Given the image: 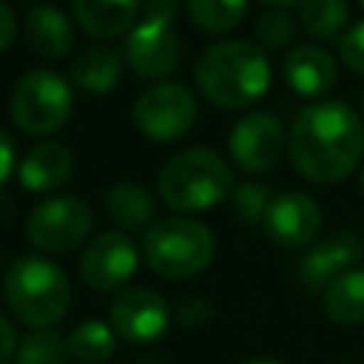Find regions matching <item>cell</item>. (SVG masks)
Wrapping results in <instances>:
<instances>
[{
	"label": "cell",
	"instance_id": "22",
	"mask_svg": "<svg viewBox=\"0 0 364 364\" xmlns=\"http://www.w3.org/2000/svg\"><path fill=\"white\" fill-rule=\"evenodd\" d=\"M68 353L85 364H102L117 353V333L100 318H85L68 333Z\"/></svg>",
	"mask_w": 364,
	"mask_h": 364
},
{
	"label": "cell",
	"instance_id": "19",
	"mask_svg": "<svg viewBox=\"0 0 364 364\" xmlns=\"http://www.w3.org/2000/svg\"><path fill=\"white\" fill-rule=\"evenodd\" d=\"M122 77V54L111 46H88L71 65V80L85 94H111Z\"/></svg>",
	"mask_w": 364,
	"mask_h": 364
},
{
	"label": "cell",
	"instance_id": "31",
	"mask_svg": "<svg viewBox=\"0 0 364 364\" xmlns=\"http://www.w3.org/2000/svg\"><path fill=\"white\" fill-rule=\"evenodd\" d=\"M14 355H17V333L9 316L0 310V364H11Z\"/></svg>",
	"mask_w": 364,
	"mask_h": 364
},
{
	"label": "cell",
	"instance_id": "1",
	"mask_svg": "<svg viewBox=\"0 0 364 364\" xmlns=\"http://www.w3.org/2000/svg\"><path fill=\"white\" fill-rule=\"evenodd\" d=\"M287 154L304 179L336 185L347 179L364 156V122L344 100L313 102L293 119Z\"/></svg>",
	"mask_w": 364,
	"mask_h": 364
},
{
	"label": "cell",
	"instance_id": "12",
	"mask_svg": "<svg viewBox=\"0 0 364 364\" xmlns=\"http://www.w3.org/2000/svg\"><path fill=\"white\" fill-rule=\"evenodd\" d=\"M171 324L168 301L151 287H128L111 304V327L131 344H148L165 336Z\"/></svg>",
	"mask_w": 364,
	"mask_h": 364
},
{
	"label": "cell",
	"instance_id": "29",
	"mask_svg": "<svg viewBox=\"0 0 364 364\" xmlns=\"http://www.w3.org/2000/svg\"><path fill=\"white\" fill-rule=\"evenodd\" d=\"M210 318H213V307L202 296H188L176 304V321L188 330H199V327L210 324Z\"/></svg>",
	"mask_w": 364,
	"mask_h": 364
},
{
	"label": "cell",
	"instance_id": "17",
	"mask_svg": "<svg viewBox=\"0 0 364 364\" xmlns=\"http://www.w3.org/2000/svg\"><path fill=\"white\" fill-rule=\"evenodd\" d=\"M26 46L31 54L43 57V60H60L71 51L74 46V26L65 17V11H60L57 6H34L26 14Z\"/></svg>",
	"mask_w": 364,
	"mask_h": 364
},
{
	"label": "cell",
	"instance_id": "9",
	"mask_svg": "<svg viewBox=\"0 0 364 364\" xmlns=\"http://www.w3.org/2000/svg\"><path fill=\"white\" fill-rule=\"evenodd\" d=\"M287 148L284 122L273 111H250L245 114L228 136V151L236 168L245 173H267L279 165Z\"/></svg>",
	"mask_w": 364,
	"mask_h": 364
},
{
	"label": "cell",
	"instance_id": "28",
	"mask_svg": "<svg viewBox=\"0 0 364 364\" xmlns=\"http://www.w3.org/2000/svg\"><path fill=\"white\" fill-rule=\"evenodd\" d=\"M338 54L344 60V65L355 74H364V20L353 23L338 43Z\"/></svg>",
	"mask_w": 364,
	"mask_h": 364
},
{
	"label": "cell",
	"instance_id": "2",
	"mask_svg": "<svg viewBox=\"0 0 364 364\" xmlns=\"http://www.w3.org/2000/svg\"><path fill=\"white\" fill-rule=\"evenodd\" d=\"M193 80L208 102L219 108H245L264 97L270 85V63L256 43L225 40L199 54Z\"/></svg>",
	"mask_w": 364,
	"mask_h": 364
},
{
	"label": "cell",
	"instance_id": "39",
	"mask_svg": "<svg viewBox=\"0 0 364 364\" xmlns=\"http://www.w3.org/2000/svg\"><path fill=\"white\" fill-rule=\"evenodd\" d=\"M0 267H3V259H0Z\"/></svg>",
	"mask_w": 364,
	"mask_h": 364
},
{
	"label": "cell",
	"instance_id": "18",
	"mask_svg": "<svg viewBox=\"0 0 364 364\" xmlns=\"http://www.w3.org/2000/svg\"><path fill=\"white\" fill-rule=\"evenodd\" d=\"M74 23L97 40H114L134 28L139 0H71Z\"/></svg>",
	"mask_w": 364,
	"mask_h": 364
},
{
	"label": "cell",
	"instance_id": "20",
	"mask_svg": "<svg viewBox=\"0 0 364 364\" xmlns=\"http://www.w3.org/2000/svg\"><path fill=\"white\" fill-rule=\"evenodd\" d=\"M105 210H108L111 222L117 228H122V233H125V230L151 228L154 216H156V202L145 185H139L134 179H122V182H114L108 188Z\"/></svg>",
	"mask_w": 364,
	"mask_h": 364
},
{
	"label": "cell",
	"instance_id": "15",
	"mask_svg": "<svg viewBox=\"0 0 364 364\" xmlns=\"http://www.w3.org/2000/svg\"><path fill=\"white\" fill-rule=\"evenodd\" d=\"M284 82L299 97H321L336 85V60L321 46H293L282 65Z\"/></svg>",
	"mask_w": 364,
	"mask_h": 364
},
{
	"label": "cell",
	"instance_id": "3",
	"mask_svg": "<svg viewBox=\"0 0 364 364\" xmlns=\"http://www.w3.org/2000/svg\"><path fill=\"white\" fill-rule=\"evenodd\" d=\"M3 299L20 324L28 330H43L54 327L65 316L71 304V284L65 270L48 256L23 253L3 276Z\"/></svg>",
	"mask_w": 364,
	"mask_h": 364
},
{
	"label": "cell",
	"instance_id": "13",
	"mask_svg": "<svg viewBox=\"0 0 364 364\" xmlns=\"http://www.w3.org/2000/svg\"><path fill=\"white\" fill-rule=\"evenodd\" d=\"M361 256L364 239L355 230H336L307 247V253L299 259V279L307 290H324L347 270H355Z\"/></svg>",
	"mask_w": 364,
	"mask_h": 364
},
{
	"label": "cell",
	"instance_id": "14",
	"mask_svg": "<svg viewBox=\"0 0 364 364\" xmlns=\"http://www.w3.org/2000/svg\"><path fill=\"white\" fill-rule=\"evenodd\" d=\"M262 228L279 247H307L321 228V210L313 196L287 191L273 196Z\"/></svg>",
	"mask_w": 364,
	"mask_h": 364
},
{
	"label": "cell",
	"instance_id": "23",
	"mask_svg": "<svg viewBox=\"0 0 364 364\" xmlns=\"http://www.w3.org/2000/svg\"><path fill=\"white\" fill-rule=\"evenodd\" d=\"M350 17L347 0H301L299 3V20L304 31L316 40H333L344 31Z\"/></svg>",
	"mask_w": 364,
	"mask_h": 364
},
{
	"label": "cell",
	"instance_id": "33",
	"mask_svg": "<svg viewBox=\"0 0 364 364\" xmlns=\"http://www.w3.org/2000/svg\"><path fill=\"white\" fill-rule=\"evenodd\" d=\"M17 34V20H14V11L6 0H0V51H6L11 46Z\"/></svg>",
	"mask_w": 364,
	"mask_h": 364
},
{
	"label": "cell",
	"instance_id": "8",
	"mask_svg": "<svg viewBox=\"0 0 364 364\" xmlns=\"http://www.w3.org/2000/svg\"><path fill=\"white\" fill-rule=\"evenodd\" d=\"M196 122V97L182 82H156L134 102V125L151 142H176Z\"/></svg>",
	"mask_w": 364,
	"mask_h": 364
},
{
	"label": "cell",
	"instance_id": "37",
	"mask_svg": "<svg viewBox=\"0 0 364 364\" xmlns=\"http://www.w3.org/2000/svg\"><path fill=\"white\" fill-rule=\"evenodd\" d=\"M361 191H364V171H361Z\"/></svg>",
	"mask_w": 364,
	"mask_h": 364
},
{
	"label": "cell",
	"instance_id": "11",
	"mask_svg": "<svg viewBox=\"0 0 364 364\" xmlns=\"http://www.w3.org/2000/svg\"><path fill=\"white\" fill-rule=\"evenodd\" d=\"M139 253L134 239L122 230H105L94 236L80 256V276L97 293H111L125 287V282L136 273Z\"/></svg>",
	"mask_w": 364,
	"mask_h": 364
},
{
	"label": "cell",
	"instance_id": "25",
	"mask_svg": "<svg viewBox=\"0 0 364 364\" xmlns=\"http://www.w3.org/2000/svg\"><path fill=\"white\" fill-rule=\"evenodd\" d=\"M188 11L202 31L228 34L247 14V0H188Z\"/></svg>",
	"mask_w": 364,
	"mask_h": 364
},
{
	"label": "cell",
	"instance_id": "5",
	"mask_svg": "<svg viewBox=\"0 0 364 364\" xmlns=\"http://www.w3.org/2000/svg\"><path fill=\"white\" fill-rule=\"evenodd\" d=\"M142 253L148 267L162 279H191L202 273L216 253L210 228L191 216H168L145 230Z\"/></svg>",
	"mask_w": 364,
	"mask_h": 364
},
{
	"label": "cell",
	"instance_id": "4",
	"mask_svg": "<svg viewBox=\"0 0 364 364\" xmlns=\"http://www.w3.org/2000/svg\"><path fill=\"white\" fill-rule=\"evenodd\" d=\"M159 199L179 213L208 210L233 196V171L210 148H185L173 154L156 176Z\"/></svg>",
	"mask_w": 364,
	"mask_h": 364
},
{
	"label": "cell",
	"instance_id": "7",
	"mask_svg": "<svg viewBox=\"0 0 364 364\" xmlns=\"http://www.w3.org/2000/svg\"><path fill=\"white\" fill-rule=\"evenodd\" d=\"M94 228V213L80 196H51L40 202L26 222L28 242L43 253H71Z\"/></svg>",
	"mask_w": 364,
	"mask_h": 364
},
{
	"label": "cell",
	"instance_id": "38",
	"mask_svg": "<svg viewBox=\"0 0 364 364\" xmlns=\"http://www.w3.org/2000/svg\"><path fill=\"white\" fill-rule=\"evenodd\" d=\"M358 6H361V9H364V0H358Z\"/></svg>",
	"mask_w": 364,
	"mask_h": 364
},
{
	"label": "cell",
	"instance_id": "24",
	"mask_svg": "<svg viewBox=\"0 0 364 364\" xmlns=\"http://www.w3.org/2000/svg\"><path fill=\"white\" fill-rule=\"evenodd\" d=\"M68 338L54 327H43L28 330L17 341L14 364H68Z\"/></svg>",
	"mask_w": 364,
	"mask_h": 364
},
{
	"label": "cell",
	"instance_id": "26",
	"mask_svg": "<svg viewBox=\"0 0 364 364\" xmlns=\"http://www.w3.org/2000/svg\"><path fill=\"white\" fill-rule=\"evenodd\" d=\"M253 34H256V46L262 51L264 48L267 51H282L296 37V20L284 9H273V11H267V14H262L256 20Z\"/></svg>",
	"mask_w": 364,
	"mask_h": 364
},
{
	"label": "cell",
	"instance_id": "6",
	"mask_svg": "<svg viewBox=\"0 0 364 364\" xmlns=\"http://www.w3.org/2000/svg\"><path fill=\"white\" fill-rule=\"evenodd\" d=\"M74 111V91L65 77L34 68L23 74L9 97V114L14 125L28 136H48L57 134Z\"/></svg>",
	"mask_w": 364,
	"mask_h": 364
},
{
	"label": "cell",
	"instance_id": "36",
	"mask_svg": "<svg viewBox=\"0 0 364 364\" xmlns=\"http://www.w3.org/2000/svg\"><path fill=\"white\" fill-rule=\"evenodd\" d=\"M361 114H364V91H361Z\"/></svg>",
	"mask_w": 364,
	"mask_h": 364
},
{
	"label": "cell",
	"instance_id": "32",
	"mask_svg": "<svg viewBox=\"0 0 364 364\" xmlns=\"http://www.w3.org/2000/svg\"><path fill=\"white\" fill-rule=\"evenodd\" d=\"M14 162H17V154H14V142L11 136L6 134V128H0V185L11 176L14 171Z\"/></svg>",
	"mask_w": 364,
	"mask_h": 364
},
{
	"label": "cell",
	"instance_id": "34",
	"mask_svg": "<svg viewBox=\"0 0 364 364\" xmlns=\"http://www.w3.org/2000/svg\"><path fill=\"white\" fill-rule=\"evenodd\" d=\"M262 3L270 9H287V6H299L301 0H262Z\"/></svg>",
	"mask_w": 364,
	"mask_h": 364
},
{
	"label": "cell",
	"instance_id": "16",
	"mask_svg": "<svg viewBox=\"0 0 364 364\" xmlns=\"http://www.w3.org/2000/svg\"><path fill=\"white\" fill-rule=\"evenodd\" d=\"M74 173V156L60 142H40L20 159L17 179L31 193H48L63 188Z\"/></svg>",
	"mask_w": 364,
	"mask_h": 364
},
{
	"label": "cell",
	"instance_id": "30",
	"mask_svg": "<svg viewBox=\"0 0 364 364\" xmlns=\"http://www.w3.org/2000/svg\"><path fill=\"white\" fill-rule=\"evenodd\" d=\"M179 14V0H145L142 17L145 20H159V23H173Z\"/></svg>",
	"mask_w": 364,
	"mask_h": 364
},
{
	"label": "cell",
	"instance_id": "10",
	"mask_svg": "<svg viewBox=\"0 0 364 364\" xmlns=\"http://www.w3.org/2000/svg\"><path fill=\"white\" fill-rule=\"evenodd\" d=\"M182 43L173 23L159 20H139L125 37V63L142 80L165 82L168 74L179 68Z\"/></svg>",
	"mask_w": 364,
	"mask_h": 364
},
{
	"label": "cell",
	"instance_id": "21",
	"mask_svg": "<svg viewBox=\"0 0 364 364\" xmlns=\"http://www.w3.org/2000/svg\"><path fill=\"white\" fill-rule=\"evenodd\" d=\"M321 304L330 321L353 327L364 321V270H347L321 290Z\"/></svg>",
	"mask_w": 364,
	"mask_h": 364
},
{
	"label": "cell",
	"instance_id": "27",
	"mask_svg": "<svg viewBox=\"0 0 364 364\" xmlns=\"http://www.w3.org/2000/svg\"><path fill=\"white\" fill-rule=\"evenodd\" d=\"M270 202H273V193L262 182H242L233 191V213L245 225H264Z\"/></svg>",
	"mask_w": 364,
	"mask_h": 364
},
{
	"label": "cell",
	"instance_id": "35",
	"mask_svg": "<svg viewBox=\"0 0 364 364\" xmlns=\"http://www.w3.org/2000/svg\"><path fill=\"white\" fill-rule=\"evenodd\" d=\"M245 364H284V361H276V358H250Z\"/></svg>",
	"mask_w": 364,
	"mask_h": 364
}]
</instances>
